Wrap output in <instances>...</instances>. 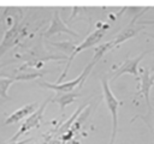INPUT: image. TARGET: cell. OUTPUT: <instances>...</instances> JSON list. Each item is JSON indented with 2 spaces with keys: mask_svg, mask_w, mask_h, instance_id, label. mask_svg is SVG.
I'll return each instance as SVG.
<instances>
[{
  "mask_svg": "<svg viewBox=\"0 0 154 144\" xmlns=\"http://www.w3.org/2000/svg\"><path fill=\"white\" fill-rule=\"evenodd\" d=\"M37 103H29V104H25L23 107H20L19 109L14 110L6 120H5V125H11V124H14V122H18L23 119H26L28 116H30L32 113H35L37 110Z\"/></svg>",
  "mask_w": 154,
  "mask_h": 144,
  "instance_id": "10",
  "label": "cell"
},
{
  "mask_svg": "<svg viewBox=\"0 0 154 144\" xmlns=\"http://www.w3.org/2000/svg\"><path fill=\"white\" fill-rule=\"evenodd\" d=\"M153 84H154V72L150 74L148 68H143L141 72V91L140 92L144 97L148 112L153 110V107L150 104V98H149V94H150V89H152Z\"/></svg>",
  "mask_w": 154,
  "mask_h": 144,
  "instance_id": "8",
  "label": "cell"
},
{
  "mask_svg": "<svg viewBox=\"0 0 154 144\" xmlns=\"http://www.w3.org/2000/svg\"><path fill=\"white\" fill-rule=\"evenodd\" d=\"M101 84H102V91H103V100H105V103H106V106L111 113V116H112V134H111L109 144H113L116 140L117 128H118V108L123 103L120 101H118L117 97L113 95L111 86L108 84V80L106 78H102Z\"/></svg>",
  "mask_w": 154,
  "mask_h": 144,
  "instance_id": "2",
  "label": "cell"
},
{
  "mask_svg": "<svg viewBox=\"0 0 154 144\" xmlns=\"http://www.w3.org/2000/svg\"><path fill=\"white\" fill-rule=\"evenodd\" d=\"M96 64L94 62V61H90L87 66H85V68L83 70V72L77 77V78H75L73 80H69V82H65V83H59V84H57V83H49V82H46V80H43V82H37L38 83V85H41V86H45V88H47V89H51V90H53V91H55V92H72L77 86H82L83 85V83H84V80L87 79V77L89 76V73L91 72V70H93V67L95 66Z\"/></svg>",
  "mask_w": 154,
  "mask_h": 144,
  "instance_id": "3",
  "label": "cell"
},
{
  "mask_svg": "<svg viewBox=\"0 0 154 144\" xmlns=\"http://www.w3.org/2000/svg\"><path fill=\"white\" fill-rule=\"evenodd\" d=\"M149 119H150V120H153V121H150L148 125H150V126H152V128H153V131H154V118H153V116H149Z\"/></svg>",
  "mask_w": 154,
  "mask_h": 144,
  "instance_id": "13",
  "label": "cell"
},
{
  "mask_svg": "<svg viewBox=\"0 0 154 144\" xmlns=\"http://www.w3.org/2000/svg\"><path fill=\"white\" fill-rule=\"evenodd\" d=\"M138 16H141V14H136L135 16V18L131 20V23L126 26V28H124L113 40H111V42H112V47L113 48H116V47H118L119 44H122L123 42H125V41H128L129 38H132L134 36H136L141 30H142V28H143V25H140V23L138 24H136V19L138 18Z\"/></svg>",
  "mask_w": 154,
  "mask_h": 144,
  "instance_id": "7",
  "label": "cell"
},
{
  "mask_svg": "<svg viewBox=\"0 0 154 144\" xmlns=\"http://www.w3.org/2000/svg\"><path fill=\"white\" fill-rule=\"evenodd\" d=\"M14 82H16L14 77L13 78H2V79H0V97L10 100V96L7 95V90H8L10 85Z\"/></svg>",
  "mask_w": 154,
  "mask_h": 144,
  "instance_id": "12",
  "label": "cell"
},
{
  "mask_svg": "<svg viewBox=\"0 0 154 144\" xmlns=\"http://www.w3.org/2000/svg\"><path fill=\"white\" fill-rule=\"evenodd\" d=\"M51 100H52V97H48V98L40 106V108H37V110H36L35 113H32L30 116H28V118L25 119V121L22 124V126L19 127V130L16 132V134H13V136L10 138L11 142H17V139H18L20 136H23V134L26 133L28 131H30V130L36 128V127L40 126V122H41V120H42V118H43L45 109H46V107H47V104H48V102H49Z\"/></svg>",
  "mask_w": 154,
  "mask_h": 144,
  "instance_id": "4",
  "label": "cell"
},
{
  "mask_svg": "<svg viewBox=\"0 0 154 144\" xmlns=\"http://www.w3.org/2000/svg\"><path fill=\"white\" fill-rule=\"evenodd\" d=\"M111 28V24H107V23H103L100 28H97L94 32H91L82 43H79L78 46H76L75 47V49L72 50V53L70 54V58H69V60H67V64H66V67H65V70H64V72L60 74V77L58 78V80H57V84H59V83H61V79L63 78H65V76L67 74V72H69V68H70V66H71V64H72V60L76 58V55H78L81 52H83V50H85V49H88V48H90V47H93V46H95L96 43H99L100 41H101V38L105 36V34L107 32V30Z\"/></svg>",
  "mask_w": 154,
  "mask_h": 144,
  "instance_id": "1",
  "label": "cell"
},
{
  "mask_svg": "<svg viewBox=\"0 0 154 144\" xmlns=\"http://www.w3.org/2000/svg\"><path fill=\"white\" fill-rule=\"evenodd\" d=\"M79 96V92H57V95L54 97H52L53 102L58 103L59 107H60V110L64 112L65 110V107L67 104H71L76 101V98Z\"/></svg>",
  "mask_w": 154,
  "mask_h": 144,
  "instance_id": "11",
  "label": "cell"
},
{
  "mask_svg": "<svg viewBox=\"0 0 154 144\" xmlns=\"http://www.w3.org/2000/svg\"><path fill=\"white\" fill-rule=\"evenodd\" d=\"M69 34V35H72L75 37H79V35L73 31L72 29H70L69 26H66V24L63 22V19L60 18V14L58 12V10H54V14H53V18H52V22H51V25L49 28L47 29V31L45 32V37H51L53 35H57V34Z\"/></svg>",
  "mask_w": 154,
  "mask_h": 144,
  "instance_id": "6",
  "label": "cell"
},
{
  "mask_svg": "<svg viewBox=\"0 0 154 144\" xmlns=\"http://www.w3.org/2000/svg\"><path fill=\"white\" fill-rule=\"evenodd\" d=\"M147 54V52H143L141 53L140 55L135 56V58H130V59H126L123 65H120L117 70H114V76L113 78L111 79L112 82H114L117 78H119L120 76L125 74V73H129V74H132L135 78H140V72H138V64L142 61V59L144 58V55Z\"/></svg>",
  "mask_w": 154,
  "mask_h": 144,
  "instance_id": "5",
  "label": "cell"
},
{
  "mask_svg": "<svg viewBox=\"0 0 154 144\" xmlns=\"http://www.w3.org/2000/svg\"><path fill=\"white\" fill-rule=\"evenodd\" d=\"M148 35H149V34H148ZM149 36H150L152 38H154V35H149Z\"/></svg>",
  "mask_w": 154,
  "mask_h": 144,
  "instance_id": "14",
  "label": "cell"
},
{
  "mask_svg": "<svg viewBox=\"0 0 154 144\" xmlns=\"http://www.w3.org/2000/svg\"><path fill=\"white\" fill-rule=\"evenodd\" d=\"M23 36V30L20 29V26L18 24L13 25L6 34L5 37L2 40V42L0 43V56L8 50L11 47H13L16 44V42H18L20 40V37Z\"/></svg>",
  "mask_w": 154,
  "mask_h": 144,
  "instance_id": "9",
  "label": "cell"
}]
</instances>
